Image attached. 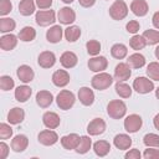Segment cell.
I'll return each instance as SVG.
<instances>
[{
	"label": "cell",
	"mask_w": 159,
	"mask_h": 159,
	"mask_svg": "<svg viewBox=\"0 0 159 159\" xmlns=\"http://www.w3.org/2000/svg\"><path fill=\"white\" fill-rule=\"evenodd\" d=\"M125 112H127V106L123 101L114 99V101H111L107 106V113L113 119H119L124 117Z\"/></svg>",
	"instance_id": "1"
},
{
	"label": "cell",
	"mask_w": 159,
	"mask_h": 159,
	"mask_svg": "<svg viewBox=\"0 0 159 159\" xmlns=\"http://www.w3.org/2000/svg\"><path fill=\"white\" fill-rule=\"evenodd\" d=\"M113 82V78L109 73H106V72H99L98 75H96L91 83H92V87L98 89V91H103L106 88H108Z\"/></svg>",
	"instance_id": "2"
},
{
	"label": "cell",
	"mask_w": 159,
	"mask_h": 159,
	"mask_svg": "<svg viewBox=\"0 0 159 159\" xmlns=\"http://www.w3.org/2000/svg\"><path fill=\"white\" fill-rule=\"evenodd\" d=\"M128 14V6L123 0H117L109 7V15L113 20H122Z\"/></svg>",
	"instance_id": "3"
},
{
	"label": "cell",
	"mask_w": 159,
	"mask_h": 159,
	"mask_svg": "<svg viewBox=\"0 0 159 159\" xmlns=\"http://www.w3.org/2000/svg\"><path fill=\"white\" fill-rule=\"evenodd\" d=\"M56 102H57V106H58L61 109L67 111V109H70V108L73 106V103H75V94H73L71 91L63 89V91H61V92L57 94Z\"/></svg>",
	"instance_id": "4"
},
{
	"label": "cell",
	"mask_w": 159,
	"mask_h": 159,
	"mask_svg": "<svg viewBox=\"0 0 159 159\" xmlns=\"http://www.w3.org/2000/svg\"><path fill=\"white\" fill-rule=\"evenodd\" d=\"M133 88L138 93L144 94V93H149L154 89V83L145 77H137L133 82Z\"/></svg>",
	"instance_id": "5"
},
{
	"label": "cell",
	"mask_w": 159,
	"mask_h": 159,
	"mask_svg": "<svg viewBox=\"0 0 159 159\" xmlns=\"http://www.w3.org/2000/svg\"><path fill=\"white\" fill-rule=\"evenodd\" d=\"M36 24L40 26H48L56 21L55 11L53 10H45L36 12Z\"/></svg>",
	"instance_id": "6"
},
{
	"label": "cell",
	"mask_w": 159,
	"mask_h": 159,
	"mask_svg": "<svg viewBox=\"0 0 159 159\" xmlns=\"http://www.w3.org/2000/svg\"><path fill=\"white\" fill-rule=\"evenodd\" d=\"M143 120L138 114H130L124 119V128L129 133H135L140 129Z\"/></svg>",
	"instance_id": "7"
},
{
	"label": "cell",
	"mask_w": 159,
	"mask_h": 159,
	"mask_svg": "<svg viewBox=\"0 0 159 159\" xmlns=\"http://www.w3.org/2000/svg\"><path fill=\"white\" fill-rule=\"evenodd\" d=\"M104 130H106V123L102 118H94L87 125V132L89 135H98L102 134Z\"/></svg>",
	"instance_id": "8"
},
{
	"label": "cell",
	"mask_w": 159,
	"mask_h": 159,
	"mask_svg": "<svg viewBox=\"0 0 159 159\" xmlns=\"http://www.w3.org/2000/svg\"><path fill=\"white\" fill-rule=\"evenodd\" d=\"M132 75V71H130V66L128 63H118L116 66V70H114V78L117 81H127Z\"/></svg>",
	"instance_id": "9"
},
{
	"label": "cell",
	"mask_w": 159,
	"mask_h": 159,
	"mask_svg": "<svg viewBox=\"0 0 159 159\" xmlns=\"http://www.w3.org/2000/svg\"><path fill=\"white\" fill-rule=\"evenodd\" d=\"M57 140H58L57 133L51 130L50 128L46 129V130L40 132V134H39V142L43 145H53Z\"/></svg>",
	"instance_id": "10"
},
{
	"label": "cell",
	"mask_w": 159,
	"mask_h": 159,
	"mask_svg": "<svg viewBox=\"0 0 159 159\" xmlns=\"http://www.w3.org/2000/svg\"><path fill=\"white\" fill-rule=\"evenodd\" d=\"M57 17H58V21L61 24L70 25V24H72L76 20V14H75V11L71 7H67L66 6V7L60 9V11L57 14Z\"/></svg>",
	"instance_id": "11"
},
{
	"label": "cell",
	"mask_w": 159,
	"mask_h": 159,
	"mask_svg": "<svg viewBox=\"0 0 159 159\" xmlns=\"http://www.w3.org/2000/svg\"><path fill=\"white\" fill-rule=\"evenodd\" d=\"M107 65H108V61L106 57L103 56H98V57H93L88 61V67L91 71L93 72H102L103 70L107 68Z\"/></svg>",
	"instance_id": "12"
},
{
	"label": "cell",
	"mask_w": 159,
	"mask_h": 159,
	"mask_svg": "<svg viewBox=\"0 0 159 159\" xmlns=\"http://www.w3.org/2000/svg\"><path fill=\"white\" fill-rule=\"evenodd\" d=\"M37 62H39V65H40L41 67H43V68H50V67H52V66L55 65L56 57H55L53 52H51V51H43V52L40 53Z\"/></svg>",
	"instance_id": "13"
},
{
	"label": "cell",
	"mask_w": 159,
	"mask_h": 159,
	"mask_svg": "<svg viewBox=\"0 0 159 159\" xmlns=\"http://www.w3.org/2000/svg\"><path fill=\"white\" fill-rule=\"evenodd\" d=\"M80 139H81V137H78L75 133H71V134H67V135L61 138V144H62V147L65 149L72 150V149L77 148V145L80 143Z\"/></svg>",
	"instance_id": "14"
},
{
	"label": "cell",
	"mask_w": 159,
	"mask_h": 159,
	"mask_svg": "<svg viewBox=\"0 0 159 159\" xmlns=\"http://www.w3.org/2000/svg\"><path fill=\"white\" fill-rule=\"evenodd\" d=\"M27 144H29V139L24 134H19V135L14 137V139L11 140V148L16 153L24 152L27 148Z\"/></svg>",
	"instance_id": "15"
},
{
	"label": "cell",
	"mask_w": 159,
	"mask_h": 159,
	"mask_svg": "<svg viewBox=\"0 0 159 159\" xmlns=\"http://www.w3.org/2000/svg\"><path fill=\"white\" fill-rule=\"evenodd\" d=\"M52 82L57 87H65L70 82V75L65 70H57L52 75Z\"/></svg>",
	"instance_id": "16"
},
{
	"label": "cell",
	"mask_w": 159,
	"mask_h": 159,
	"mask_svg": "<svg viewBox=\"0 0 159 159\" xmlns=\"http://www.w3.org/2000/svg\"><path fill=\"white\" fill-rule=\"evenodd\" d=\"M78 99L83 106H91L94 101V93L88 87H82L78 91Z\"/></svg>",
	"instance_id": "17"
},
{
	"label": "cell",
	"mask_w": 159,
	"mask_h": 159,
	"mask_svg": "<svg viewBox=\"0 0 159 159\" xmlns=\"http://www.w3.org/2000/svg\"><path fill=\"white\" fill-rule=\"evenodd\" d=\"M16 73H17V77L20 78V81H22L24 83L31 82V81L34 80V76H35L32 68H31L30 66H27V65L20 66V67L17 68V72H16Z\"/></svg>",
	"instance_id": "18"
},
{
	"label": "cell",
	"mask_w": 159,
	"mask_h": 159,
	"mask_svg": "<svg viewBox=\"0 0 159 159\" xmlns=\"http://www.w3.org/2000/svg\"><path fill=\"white\" fill-rule=\"evenodd\" d=\"M77 60H78L77 56L73 52H71V51L63 52L61 55V57H60V62H61V65L65 68H72V67H75L77 65Z\"/></svg>",
	"instance_id": "19"
},
{
	"label": "cell",
	"mask_w": 159,
	"mask_h": 159,
	"mask_svg": "<svg viewBox=\"0 0 159 159\" xmlns=\"http://www.w3.org/2000/svg\"><path fill=\"white\" fill-rule=\"evenodd\" d=\"M130 10L137 16H144L148 12V4L145 0H133L130 4Z\"/></svg>",
	"instance_id": "20"
},
{
	"label": "cell",
	"mask_w": 159,
	"mask_h": 159,
	"mask_svg": "<svg viewBox=\"0 0 159 159\" xmlns=\"http://www.w3.org/2000/svg\"><path fill=\"white\" fill-rule=\"evenodd\" d=\"M62 34H63V30L60 25H55L52 26L50 30H47L46 32V39L48 42H52V43H56L58 42L61 39H62Z\"/></svg>",
	"instance_id": "21"
},
{
	"label": "cell",
	"mask_w": 159,
	"mask_h": 159,
	"mask_svg": "<svg viewBox=\"0 0 159 159\" xmlns=\"http://www.w3.org/2000/svg\"><path fill=\"white\" fill-rule=\"evenodd\" d=\"M17 43V37L12 34H9V35H4L0 37V47L5 51H10L12 50Z\"/></svg>",
	"instance_id": "22"
},
{
	"label": "cell",
	"mask_w": 159,
	"mask_h": 159,
	"mask_svg": "<svg viewBox=\"0 0 159 159\" xmlns=\"http://www.w3.org/2000/svg\"><path fill=\"white\" fill-rule=\"evenodd\" d=\"M52 101H53V96H52V93L48 92V91H40V92H37V94H36V102H37V104H39L40 107H42V108L48 107V106L52 103Z\"/></svg>",
	"instance_id": "23"
},
{
	"label": "cell",
	"mask_w": 159,
	"mask_h": 159,
	"mask_svg": "<svg viewBox=\"0 0 159 159\" xmlns=\"http://www.w3.org/2000/svg\"><path fill=\"white\" fill-rule=\"evenodd\" d=\"M42 120L43 124L50 129H55L60 125V117L55 112H46L42 117Z\"/></svg>",
	"instance_id": "24"
},
{
	"label": "cell",
	"mask_w": 159,
	"mask_h": 159,
	"mask_svg": "<svg viewBox=\"0 0 159 159\" xmlns=\"http://www.w3.org/2000/svg\"><path fill=\"white\" fill-rule=\"evenodd\" d=\"M24 118H25V112L19 107L10 109V112L7 114V120L11 124H19L24 120Z\"/></svg>",
	"instance_id": "25"
},
{
	"label": "cell",
	"mask_w": 159,
	"mask_h": 159,
	"mask_svg": "<svg viewBox=\"0 0 159 159\" xmlns=\"http://www.w3.org/2000/svg\"><path fill=\"white\" fill-rule=\"evenodd\" d=\"M113 143L118 149L125 150L132 145V138L129 135H127V134H117L114 137Z\"/></svg>",
	"instance_id": "26"
},
{
	"label": "cell",
	"mask_w": 159,
	"mask_h": 159,
	"mask_svg": "<svg viewBox=\"0 0 159 159\" xmlns=\"http://www.w3.org/2000/svg\"><path fill=\"white\" fill-rule=\"evenodd\" d=\"M32 93V89L29 86H19L15 89V98L19 102H26Z\"/></svg>",
	"instance_id": "27"
},
{
	"label": "cell",
	"mask_w": 159,
	"mask_h": 159,
	"mask_svg": "<svg viewBox=\"0 0 159 159\" xmlns=\"http://www.w3.org/2000/svg\"><path fill=\"white\" fill-rule=\"evenodd\" d=\"M19 11L24 16H30L35 11V2L34 0H21L19 4Z\"/></svg>",
	"instance_id": "28"
},
{
	"label": "cell",
	"mask_w": 159,
	"mask_h": 159,
	"mask_svg": "<svg viewBox=\"0 0 159 159\" xmlns=\"http://www.w3.org/2000/svg\"><path fill=\"white\" fill-rule=\"evenodd\" d=\"M93 149H94V153L98 155V157H104L109 153L111 150V144L106 140H98L93 144Z\"/></svg>",
	"instance_id": "29"
},
{
	"label": "cell",
	"mask_w": 159,
	"mask_h": 159,
	"mask_svg": "<svg viewBox=\"0 0 159 159\" xmlns=\"http://www.w3.org/2000/svg\"><path fill=\"white\" fill-rule=\"evenodd\" d=\"M127 63L133 68H140V67H143L145 65V58L140 53H133V55H130L128 57Z\"/></svg>",
	"instance_id": "30"
},
{
	"label": "cell",
	"mask_w": 159,
	"mask_h": 159,
	"mask_svg": "<svg viewBox=\"0 0 159 159\" xmlns=\"http://www.w3.org/2000/svg\"><path fill=\"white\" fill-rule=\"evenodd\" d=\"M81 36V29L78 26H68L65 30V37L68 42H75Z\"/></svg>",
	"instance_id": "31"
},
{
	"label": "cell",
	"mask_w": 159,
	"mask_h": 159,
	"mask_svg": "<svg viewBox=\"0 0 159 159\" xmlns=\"http://www.w3.org/2000/svg\"><path fill=\"white\" fill-rule=\"evenodd\" d=\"M111 53H112V56H113L114 58L122 60V58H124V57L127 56L128 50H127V47H125L123 43H116V45L112 46Z\"/></svg>",
	"instance_id": "32"
},
{
	"label": "cell",
	"mask_w": 159,
	"mask_h": 159,
	"mask_svg": "<svg viewBox=\"0 0 159 159\" xmlns=\"http://www.w3.org/2000/svg\"><path fill=\"white\" fill-rule=\"evenodd\" d=\"M35 36H36V31H35V29L31 27V26H25V27L20 31V34H19V39H20L21 41H25V42L32 41V40L35 39Z\"/></svg>",
	"instance_id": "33"
},
{
	"label": "cell",
	"mask_w": 159,
	"mask_h": 159,
	"mask_svg": "<svg viewBox=\"0 0 159 159\" xmlns=\"http://www.w3.org/2000/svg\"><path fill=\"white\" fill-rule=\"evenodd\" d=\"M91 145H92L91 138L87 137V135H83V137H81V139H80V143H78V145H77V148H76V152L80 153V154H84V153H87V152L91 149Z\"/></svg>",
	"instance_id": "34"
},
{
	"label": "cell",
	"mask_w": 159,
	"mask_h": 159,
	"mask_svg": "<svg viewBox=\"0 0 159 159\" xmlns=\"http://www.w3.org/2000/svg\"><path fill=\"white\" fill-rule=\"evenodd\" d=\"M116 92L122 98H128L132 94V88L129 87V84H127V83H124L122 81H118L117 84H116Z\"/></svg>",
	"instance_id": "35"
},
{
	"label": "cell",
	"mask_w": 159,
	"mask_h": 159,
	"mask_svg": "<svg viewBox=\"0 0 159 159\" xmlns=\"http://www.w3.org/2000/svg\"><path fill=\"white\" fill-rule=\"evenodd\" d=\"M147 45V40L143 37V35H134L130 40H129V46L133 48V50H142Z\"/></svg>",
	"instance_id": "36"
},
{
	"label": "cell",
	"mask_w": 159,
	"mask_h": 159,
	"mask_svg": "<svg viewBox=\"0 0 159 159\" xmlns=\"http://www.w3.org/2000/svg\"><path fill=\"white\" fill-rule=\"evenodd\" d=\"M16 24L12 19L9 17H2L0 19V31L1 32H11L15 29Z\"/></svg>",
	"instance_id": "37"
},
{
	"label": "cell",
	"mask_w": 159,
	"mask_h": 159,
	"mask_svg": "<svg viewBox=\"0 0 159 159\" xmlns=\"http://www.w3.org/2000/svg\"><path fill=\"white\" fill-rule=\"evenodd\" d=\"M143 37L147 40V43H149V45L159 43V31H157V30H147V31H144Z\"/></svg>",
	"instance_id": "38"
},
{
	"label": "cell",
	"mask_w": 159,
	"mask_h": 159,
	"mask_svg": "<svg viewBox=\"0 0 159 159\" xmlns=\"http://www.w3.org/2000/svg\"><path fill=\"white\" fill-rule=\"evenodd\" d=\"M147 75L153 81H159V63L158 62H150L147 67Z\"/></svg>",
	"instance_id": "39"
},
{
	"label": "cell",
	"mask_w": 159,
	"mask_h": 159,
	"mask_svg": "<svg viewBox=\"0 0 159 159\" xmlns=\"http://www.w3.org/2000/svg\"><path fill=\"white\" fill-rule=\"evenodd\" d=\"M143 143L147 147H155L157 148V147H159V135L154 134V133L145 134L143 138Z\"/></svg>",
	"instance_id": "40"
},
{
	"label": "cell",
	"mask_w": 159,
	"mask_h": 159,
	"mask_svg": "<svg viewBox=\"0 0 159 159\" xmlns=\"http://www.w3.org/2000/svg\"><path fill=\"white\" fill-rule=\"evenodd\" d=\"M86 47H87L88 53L92 55V56L98 55L99 51H101V43H99L97 40H89V41L86 43Z\"/></svg>",
	"instance_id": "41"
},
{
	"label": "cell",
	"mask_w": 159,
	"mask_h": 159,
	"mask_svg": "<svg viewBox=\"0 0 159 159\" xmlns=\"http://www.w3.org/2000/svg\"><path fill=\"white\" fill-rule=\"evenodd\" d=\"M14 80L10 76H1L0 77V88L2 91H10L14 88Z\"/></svg>",
	"instance_id": "42"
},
{
	"label": "cell",
	"mask_w": 159,
	"mask_h": 159,
	"mask_svg": "<svg viewBox=\"0 0 159 159\" xmlns=\"http://www.w3.org/2000/svg\"><path fill=\"white\" fill-rule=\"evenodd\" d=\"M11 135H12V128L6 123H1L0 124V138L1 139H7Z\"/></svg>",
	"instance_id": "43"
},
{
	"label": "cell",
	"mask_w": 159,
	"mask_h": 159,
	"mask_svg": "<svg viewBox=\"0 0 159 159\" xmlns=\"http://www.w3.org/2000/svg\"><path fill=\"white\" fill-rule=\"evenodd\" d=\"M12 9V5L10 2V0H0V15H7Z\"/></svg>",
	"instance_id": "44"
},
{
	"label": "cell",
	"mask_w": 159,
	"mask_h": 159,
	"mask_svg": "<svg viewBox=\"0 0 159 159\" xmlns=\"http://www.w3.org/2000/svg\"><path fill=\"white\" fill-rule=\"evenodd\" d=\"M143 157L145 159H159V149H145Z\"/></svg>",
	"instance_id": "45"
},
{
	"label": "cell",
	"mask_w": 159,
	"mask_h": 159,
	"mask_svg": "<svg viewBox=\"0 0 159 159\" xmlns=\"http://www.w3.org/2000/svg\"><path fill=\"white\" fill-rule=\"evenodd\" d=\"M125 27H127V31H128V32H130V34H135V32L139 31V22L135 21V20H132V21H129V22L127 24Z\"/></svg>",
	"instance_id": "46"
},
{
	"label": "cell",
	"mask_w": 159,
	"mask_h": 159,
	"mask_svg": "<svg viewBox=\"0 0 159 159\" xmlns=\"http://www.w3.org/2000/svg\"><path fill=\"white\" fill-rule=\"evenodd\" d=\"M142 154L138 149H130L127 154H125V159H140Z\"/></svg>",
	"instance_id": "47"
},
{
	"label": "cell",
	"mask_w": 159,
	"mask_h": 159,
	"mask_svg": "<svg viewBox=\"0 0 159 159\" xmlns=\"http://www.w3.org/2000/svg\"><path fill=\"white\" fill-rule=\"evenodd\" d=\"M7 153H9V147L4 142H1L0 143V158L1 159H5L7 157Z\"/></svg>",
	"instance_id": "48"
},
{
	"label": "cell",
	"mask_w": 159,
	"mask_h": 159,
	"mask_svg": "<svg viewBox=\"0 0 159 159\" xmlns=\"http://www.w3.org/2000/svg\"><path fill=\"white\" fill-rule=\"evenodd\" d=\"M36 5L40 9H47L52 5V0H36Z\"/></svg>",
	"instance_id": "49"
},
{
	"label": "cell",
	"mask_w": 159,
	"mask_h": 159,
	"mask_svg": "<svg viewBox=\"0 0 159 159\" xmlns=\"http://www.w3.org/2000/svg\"><path fill=\"white\" fill-rule=\"evenodd\" d=\"M78 1H80V4H81L83 7H89V6H92V5L94 4L96 0H78Z\"/></svg>",
	"instance_id": "50"
},
{
	"label": "cell",
	"mask_w": 159,
	"mask_h": 159,
	"mask_svg": "<svg viewBox=\"0 0 159 159\" xmlns=\"http://www.w3.org/2000/svg\"><path fill=\"white\" fill-rule=\"evenodd\" d=\"M153 25L157 27V29H159V11H157L154 15H153Z\"/></svg>",
	"instance_id": "51"
},
{
	"label": "cell",
	"mask_w": 159,
	"mask_h": 159,
	"mask_svg": "<svg viewBox=\"0 0 159 159\" xmlns=\"http://www.w3.org/2000/svg\"><path fill=\"white\" fill-rule=\"evenodd\" d=\"M153 124H154V127H155V128L159 130V113H158V114L154 117V119H153Z\"/></svg>",
	"instance_id": "52"
},
{
	"label": "cell",
	"mask_w": 159,
	"mask_h": 159,
	"mask_svg": "<svg viewBox=\"0 0 159 159\" xmlns=\"http://www.w3.org/2000/svg\"><path fill=\"white\" fill-rule=\"evenodd\" d=\"M155 57H157V58L159 60V46H158V47L155 48Z\"/></svg>",
	"instance_id": "53"
},
{
	"label": "cell",
	"mask_w": 159,
	"mask_h": 159,
	"mask_svg": "<svg viewBox=\"0 0 159 159\" xmlns=\"http://www.w3.org/2000/svg\"><path fill=\"white\" fill-rule=\"evenodd\" d=\"M155 96H157V98L159 99V87L157 88V91H155Z\"/></svg>",
	"instance_id": "54"
},
{
	"label": "cell",
	"mask_w": 159,
	"mask_h": 159,
	"mask_svg": "<svg viewBox=\"0 0 159 159\" xmlns=\"http://www.w3.org/2000/svg\"><path fill=\"white\" fill-rule=\"evenodd\" d=\"M62 1H63V2H66V4H71L73 0H62Z\"/></svg>",
	"instance_id": "55"
}]
</instances>
